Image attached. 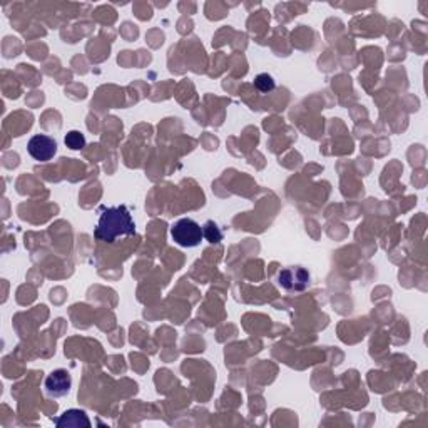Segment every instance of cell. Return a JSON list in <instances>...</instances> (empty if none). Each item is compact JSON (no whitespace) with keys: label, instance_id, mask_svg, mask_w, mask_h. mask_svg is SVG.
<instances>
[{"label":"cell","instance_id":"1","mask_svg":"<svg viewBox=\"0 0 428 428\" xmlns=\"http://www.w3.org/2000/svg\"><path fill=\"white\" fill-rule=\"evenodd\" d=\"M136 234V225L127 206L120 204L115 208H102L94 236L104 243H115L120 236Z\"/></svg>","mask_w":428,"mask_h":428},{"label":"cell","instance_id":"2","mask_svg":"<svg viewBox=\"0 0 428 428\" xmlns=\"http://www.w3.org/2000/svg\"><path fill=\"white\" fill-rule=\"evenodd\" d=\"M171 236L176 244L182 248H196L203 241V227L191 218H182L171 226Z\"/></svg>","mask_w":428,"mask_h":428},{"label":"cell","instance_id":"3","mask_svg":"<svg viewBox=\"0 0 428 428\" xmlns=\"http://www.w3.org/2000/svg\"><path fill=\"white\" fill-rule=\"evenodd\" d=\"M27 151H29V154L32 156L35 160L46 163V160H51L54 156H56L57 142L54 141L51 136H46V134H37V136H34L32 139L29 141V144H27Z\"/></svg>","mask_w":428,"mask_h":428},{"label":"cell","instance_id":"4","mask_svg":"<svg viewBox=\"0 0 428 428\" xmlns=\"http://www.w3.org/2000/svg\"><path fill=\"white\" fill-rule=\"evenodd\" d=\"M279 284L284 289H289V291H301L308 287L310 283V273L305 270V268L300 266H293V268H284L283 271H279L278 275Z\"/></svg>","mask_w":428,"mask_h":428},{"label":"cell","instance_id":"5","mask_svg":"<svg viewBox=\"0 0 428 428\" xmlns=\"http://www.w3.org/2000/svg\"><path fill=\"white\" fill-rule=\"evenodd\" d=\"M73 386V378L70 373L64 368L54 370V372L46 378V391L52 398H61L70 391Z\"/></svg>","mask_w":428,"mask_h":428},{"label":"cell","instance_id":"6","mask_svg":"<svg viewBox=\"0 0 428 428\" xmlns=\"http://www.w3.org/2000/svg\"><path fill=\"white\" fill-rule=\"evenodd\" d=\"M59 428H91V420H89L87 413L84 410L70 408L61 415V417L54 418Z\"/></svg>","mask_w":428,"mask_h":428},{"label":"cell","instance_id":"7","mask_svg":"<svg viewBox=\"0 0 428 428\" xmlns=\"http://www.w3.org/2000/svg\"><path fill=\"white\" fill-rule=\"evenodd\" d=\"M64 142L65 146L73 151H79L82 149V147H86V137H84V134H80L79 131L67 132Z\"/></svg>","mask_w":428,"mask_h":428},{"label":"cell","instance_id":"8","mask_svg":"<svg viewBox=\"0 0 428 428\" xmlns=\"http://www.w3.org/2000/svg\"><path fill=\"white\" fill-rule=\"evenodd\" d=\"M203 236L209 241V243H220L222 239L221 229L214 221H208L206 225L203 226Z\"/></svg>","mask_w":428,"mask_h":428},{"label":"cell","instance_id":"9","mask_svg":"<svg viewBox=\"0 0 428 428\" xmlns=\"http://www.w3.org/2000/svg\"><path fill=\"white\" fill-rule=\"evenodd\" d=\"M254 86L260 92H271L276 87V82L270 74H260L254 79Z\"/></svg>","mask_w":428,"mask_h":428}]
</instances>
